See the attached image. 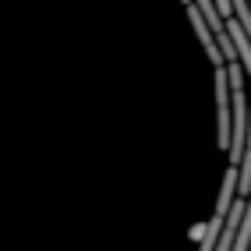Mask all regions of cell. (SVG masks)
Here are the masks:
<instances>
[{"label": "cell", "instance_id": "6da1fadb", "mask_svg": "<svg viewBox=\"0 0 251 251\" xmlns=\"http://www.w3.org/2000/svg\"><path fill=\"white\" fill-rule=\"evenodd\" d=\"M212 89H216V145L226 152L230 149V81H226V68H216Z\"/></svg>", "mask_w": 251, "mask_h": 251}, {"label": "cell", "instance_id": "7a4b0ae2", "mask_svg": "<svg viewBox=\"0 0 251 251\" xmlns=\"http://www.w3.org/2000/svg\"><path fill=\"white\" fill-rule=\"evenodd\" d=\"M233 198H237V166H226V174H223V188H220V198H216V212L212 216H223L226 220V212L233 205Z\"/></svg>", "mask_w": 251, "mask_h": 251}, {"label": "cell", "instance_id": "3957f363", "mask_svg": "<svg viewBox=\"0 0 251 251\" xmlns=\"http://www.w3.org/2000/svg\"><path fill=\"white\" fill-rule=\"evenodd\" d=\"M220 230H223V216H212L209 223H195V226H191V241H198V248H202V251H212L216 237H220Z\"/></svg>", "mask_w": 251, "mask_h": 251}]
</instances>
